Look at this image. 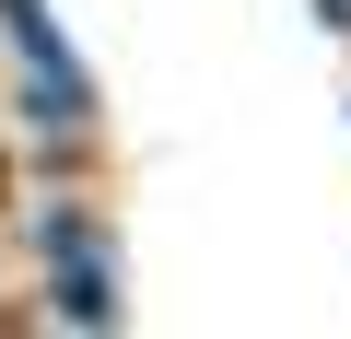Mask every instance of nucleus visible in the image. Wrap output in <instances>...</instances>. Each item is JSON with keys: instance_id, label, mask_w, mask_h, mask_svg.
Segmentation results:
<instances>
[]
</instances>
